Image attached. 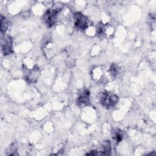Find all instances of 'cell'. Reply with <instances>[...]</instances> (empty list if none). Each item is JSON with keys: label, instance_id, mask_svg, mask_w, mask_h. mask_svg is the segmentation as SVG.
<instances>
[{"label": "cell", "instance_id": "obj_1", "mask_svg": "<svg viewBox=\"0 0 156 156\" xmlns=\"http://www.w3.org/2000/svg\"><path fill=\"white\" fill-rule=\"evenodd\" d=\"M119 101L118 96L109 91L101 92L99 96V101L101 105L107 108L114 107Z\"/></svg>", "mask_w": 156, "mask_h": 156}, {"label": "cell", "instance_id": "obj_2", "mask_svg": "<svg viewBox=\"0 0 156 156\" xmlns=\"http://www.w3.org/2000/svg\"><path fill=\"white\" fill-rule=\"evenodd\" d=\"M60 9H49L45 11L43 15V20L48 27H51L55 24Z\"/></svg>", "mask_w": 156, "mask_h": 156}, {"label": "cell", "instance_id": "obj_3", "mask_svg": "<svg viewBox=\"0 0 156 156\" xmlns=\"http://www.w3.org/2000/svg\"><path fill=\"white\" fill-rule=\"evenodd\" d=\"M74 23L77 30L84 31L88 28L89 21L88 18L81 12H76L74 15Z\"/></svg>", "mask_w": 156, "mask_h": 156}, {"label": "cell", "instance_id": "obj_4", "mask_svg": "<svg viewBox=\"0 0 156 156\" xmlns=\"http://www.w3.org/2000/svg\"><path fill=\"white\" fill-rule=\"evenodd\" d=\"M1 46L5 55L10 54L13 52V38L7 34H1Z\"/></svg>", "mask_w": 156, "mask_h": 156}, {"label": "cell", "instance_id": "obj_5", "mask_svg": "<svg viewBox=\"0 0 156 156\" xmlns=\"http://www.w3.org/2000/svg\"><path fill=\"white\" fill-rule=\"evenodd\" d=\"M90 103V91L88 90L85 89L79 94L77 99V104L80 107H84L88 105Z\"/></svg>", "mask_w": 156, "mask_h": 156}, {"label": "cell", "instance_id": "obj_6", "mask_svg": "<svg viewBox=\"0 0 156 156\" xmlns=\"http://www.w3.org/2000/svg\"><path fill=\"white\" fill-rule=\"evenodd\" d=\"M39 75V68L38 67L34 66L32 69L28 70L25 76V79L26 81L29 83H34L37 81L38 76Z\"/></svg>", "mask_w": 156, "mask_h": 156}, {"label": "cell", "instance_id": "obj_7", "mask_svg": "<svg viewBox=\"0 0 156 156\" xmlns=\"http://www.w3.org/2000/svg\"><path fill=\"white\" fill-rule=\"evenodd\" d=\"M111 152V144L109 140L104 141L101 146V151H98L99 155H108Z\"/></svg>", "mask_w": 156, "mask_h": 156}, {"label": "cell", "instance_id": "obj_8", "mask_svg": "<svg viewBox=\"0 0 156 156\" xmlns=\"http://www.w3.org/2000/svg\"><path fill=\"white\" fill-rule=\"evenodd\" d=\"M113 140L115 141L116 144L120 143L124 137V133L123 132L119 129H115L113 132Z\"/></svg>", "mask_w": 156, "mask_h": 156}, {"label": "cell", "instance_id": "obj_9", "mask_svg": "<svg viewBox=\"0 0 156 156\" xmlns=\"http://www.w3.org/2000/svg\"><path fill=\"white\" fill-rule=\"evenodd\" d=\"M9 27V21L3 15L1 16V34H4Z\"/></svg>", "mask_w": 156, "mask_h": 156}, {"label": "cell", "instance_id": "obj_10", "mask_svg": "<svg viewBox=\"0 0 156 156\" xmlns=\"http://www.w3.org/2000/svg\"><path fill=\"white\" fill-rule=\"evenodd\" d=\"M105 26L102 23H99L96 26L97 35L99 37L103 38L105 34Z\"/></svg>", "mask_w": 156, "mask_h": 156}, {"label": "cell", "instance_id": "obj_11", "mask_svg": "<svg viewBox=\"0 0 156 156\" xmlns=\"http://www.w3.org/2000/svg\"><path fill=\"white\" fill-rule=\"evenodd\" d=\"M110 72L113 77H116L119 72V68L118 66L115 63L112 64V65L110 66Z\"/></svg>", "mask_w": 156, "mask_h": 156}, {"label": "cell", "instance_id": "obj_12", "mask_svg": "<svg viewBox=\"0 0 156 156\" xmlns=\"http://www.w3.org/2000/svg\"><path fill=\"white\" fill-rule=\"evenodd\" d=\"M86 155H99V153H98V151L93 150V151H90V152L87 153Z\"/></svg>", "mask_w": 156, "mask_h": 156}]
</instances>
